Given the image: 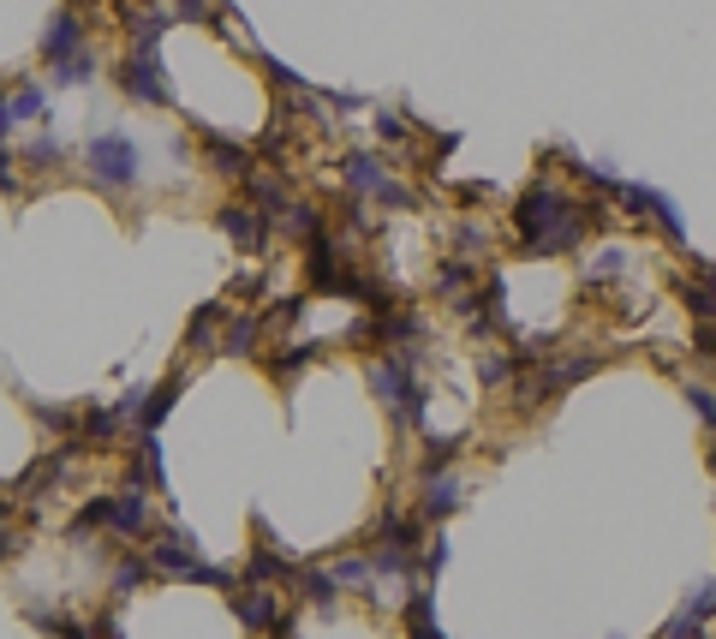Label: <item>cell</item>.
I'll return each instance as SVG.
<instances>
[{
    "instance_id": "cell-28",
    "label": "cell",
    "mask_w": 716,
    "mask_h": 639,
    "mask_svg": "<svg viewBox=\"0 0 716 639\" xmlns=\"http://www.w3.org/2000/svg\"><path fill=\"white\" fill-rule=\"evenodd\" d=\"M687 400H692V412H699V419L716 431V388L711 383H692V376H687Z\"/></svg>"
},
{
    "instance_id": "cell-5",
    "label": "cell",
    "mask_w": 716,
    "mask_h": 639,
    "mask_svg": "<svg viewBox=\"0 0 716 639\" xmlns=\"http://www.w3.org/2000/svg\"><path fill=\"white\" fill-rule=\"evenodd\" d=\"M78 49H90V18H84L78 7H60V13H48L42 37H36V54L54 66V61H66V54H78Z\"/></svg>"
},
{
    "instance_id": "cell-10",
    "label": "cell",
    "mask_w": 716,
    "mask_h": 639,
    "mask_svg": "<svg viewBox=\"0 0 716 639\" xmlns=\"http://www.w3.org/2000/svg\"><path fill=\"white\" fill-rule=\"evenodd\" d=\"M227 603H233L245 634H274V627H281V598H274L269 586H239Z\"/></svg>"
},
{
    "instance_id": "cell-24",
    "label": "cell",
    "mask_w": 716,
    "mask_h": 639,
    "mask_svg": "<svg viewBox=\"0 0 716 639\" xmlns=\"http://www.w3.org/2000/svg\"><path fill=\"white\" fill-rule=\"evenodd\" d=\"M520 365H525L520 353H501L496 347V353H484V359H477V376H484V388H508L513 376H520Z\"/></svg>"
},
{
    "instance_id": "cell-19",
    "label": "cell",
    "mask_w": 716,
    "mask_h": 639,
    "mask_svg": "<svg viewBox=\"0 0 716 639\" xmlns=\"http://www.w3.org/2000/svg\"><path fill=\"white\" fill-rule=\"evenodd\" d=\"M627 269H632V252H627V245H603V252H585L579 276L591 281V287H609V281H621Z\"/></svg>"
},
{
    "instance_id": "cell-7",
    "label": "cell",
    "mask_w": 716,
    "mask_h": 639,
    "mask_svg": "<svg viewBox=\"0 0 716 639\" xmlns=\"http://www.w3.org/2000/svg\"><path fill=\"white\" fill-rule=\"evenodd\" d=\"M215 228L227 233V240L239 245L245 257H263V245H269L274 221H263L251 204H239V197H227V204H215Z\"/></svg>"
},
{
    "instance_id": "cell-27",
    "label": "cell",
    "mask_w": 716,
    "mask_h": 639,
    "mask_svg": "<svg viewBox=\"0 0 716 639\" xmlns=\"http://www.w3.org/2000/svg\"><path fill=\"white\" fill-rule=\"evenodd\" d=\"M680 615H687L692 627H704L716 615V586H699V591H687V598H680Z\"/></svg>"
},
{
    "instance_id": "cell-39",
    "label": "cell",
    "mask_w": 716,
    "mask_h": 639,
    "mask_svg": "<svg viewBox=\"0 0 716 639\" xmlns=\"http://www.w3.org/2000/svg\"><path fill=\"white\" fill-rule=\"evenodd\" d=\"M692 639H711V634H692Z\"/></svg>"
},
{
    "instance_id": "cell-13",
    "label": "cell",
    "mask_w": 716,
    "mask_h": 639,
    "mask_svg": "<svg viewBox=\"0 0 716 639\" xmlns=\"http://www.w3.org/2000/svg\"><path fill=\"white\" fill-rule=\"evenodd\" d=\"M221 329H227V305H221V299H209V305H197V311H191L186 341H179V347H186L191 359H197V353L221 347Z\"/></svg>"
},
{
    "instance_id": "cell-2",
    "label": "cell",
    "mask_w": 716,
    "mask_h": 639,
    "mask_svg": "<svg viewBox=\"0 0 716 639\" xmlns=\"http://www.w3.org/2000/svg\"><path fill=\"white\" fill-rule=\"evenodd\" d=\"M78 168H84L90 186H102L107 197H119V192H138L143 150H138V138H126V132H95L90 144L78 150Z\"/></svg>"
},
{
    "instance_id": "cell-36",
    "label": "cell",
    "mask_w": 716,
    "mask_h": 639,
    "mask_svg": "<svg viewBox=\"0 0 716 639\" xmlns=\"http://www.w3.org/2000/svg\"><path fill=\"white\" fill-rule=\"evenodd\" d=\"M95 639H126L119 634V615H102V622H95Z\"/></svg>"
},
{
    "instance_id": "cell-32",
    "label": "cell",
    "mask_w": 716,
    "mask_h": 639,
    "mask_svg": "<svg viewBox=\"0 0 716 639\" xmlns=\"http://www.w3.org/2000/svg\"><path fill=\"white\" fill-rule=\"evenodd\" d=\"M692 353H699V359H716V323H692Z\"/></svg>"
},
{
    "instance_id": "cell-21",
    "label": "cell",
    "mask_w": 716,
    "mask_h": 639,
    "mask_svg": "<svg viewBox=\"0 0 716 639\" xmlns=\"http://www.w3.org/2000/svg\"><path fill=\"white\" fill-rule=\"evenodd\" d=\"M95 73H102V54H95V49H78V54H66V61H54V85L60 90L95 85Z\"/></svg>"
},
{
    "instance_id": "cell-3",
    "label": "cell",
    "mask_w": 716,
    "mask_h": 639,
    "mask_svg": "<svg viewBox=\"0 0 716 639\" xmlns=\"http://www.w3.org/2000/svg\"><path fill=\"white\" fill-rule=\"evenodd\" d=\"M114 85H119V97H126V102H143V108H167V102H174L162 49H126L114 61Z\"/></svg>"
},
{
    "instance_id": "cell-17",
    "label": "cell",
    "mask_w": 716,
    "mask_h": 639,
    "mask_svg": "<svg viewBox=\"0 0 716 639\" xmlns=\"http://www.w3.org/2000/svg\"><path fill=\"white\" fill-rule=\"evenodd\" d=\"M257 347H263V311H239V317H227V329H221V353H233V359H257Z\"/></svg>"
},
{
    "instance_id": "cell-26",
    "label": "cell",
    "mask_w": 716,
    "mask_h": 639,
    "mask_svg": "<svg viewBox=\"0 0 716 639\" xmlns=\"http://www.w3.org/2000/svg\"><path fill=\"white\" fill-rule=\"evenodd\" d=\"M680 299H687L692 323H716V287H704V281H687V287H680Z\"/></svg>"
},
{
    "instance_id": "cell-9",
    "label": "cell",
    "mask_w": 716,
    "mask_h": 639,
    "mask_svg": "<svg viewBox=\"0 0 716 639\" xmlns=\"http://www.w3.org/2000/svg\"><path fill=\"white\" fill-rule=\"evenodd\" d=\"M341 180H346V192H353L358 204H382V192L394 186V168L376 156V150H353V156L341 162Z\"/></svg>"
},
{
    "instance_id": "cell-16",
    "label": "cell",
    "mask_w": 716,
    "mask_h": 639,
    "mask_svg": "<svg viewBox=\"0 0 716 639\" xmlns=\"http://www.w3.org/2000/svg\"><path fill=\"white\" fill-rule=\"evenodd\" d=\"M7 102H12V120L18 126H48V85H36V78H12Z\"/></svg>"
},
{
    "instance_id": "cell-4",
    "label": "cell",
    "mask_w": 716,
    "mask_h": 639,
    "mask_svg": "<svg viewBox=\"0 0 716 639\" xmlns=\"http://www.w3.org/2000/svg\"><path fill=\"white\" fill-rule=\"evenodd\" d=\"M609 197H615V204H627V216L651 221V228L663 233L668 245H687V228H680V209H675V197H668V192H656V186H639V180H621Z\"/></svg>"
},
{
    "instance_id": "cell-20",
    "label": "cell",
    "mask_w": 716,
    "mask_h": 639,
    "mask_svg": "<svg viewBox=\"0 0 716 639\" xmlns=\"http://www.w3.org/2000/svg\"><path fill=\"white\" fill-rule=\"evenodd\" d=\"M400 615H406V639H442V627H436V591H430V586H418L412 598L400 603Z\"/></svg>"
},
{
    "instance_id": "cell-30",
    "label": "cell",
    "mask_w": 716,
    "mask_h": 639,
    "mask_svg": "<svg viewBox=\"0 0 716 639\" xmlns=\"http://www.w3.org/2000/svg\"><path fill=\"white\" fill-rule=\"evenodd\" d=\"M174 7V18H186V25H215V0H167Z\"/></svg>"
},
{
    "instance_id": "cell-1",
    "label": "cell",
    "mask_w": 716,
    "mask_h": 639,
    "mask_svg": "<svg viewBox=\"0 0 716 639\" xmlns=\"http://www.w3.org/2000/svg\"><path fill=\"white\" fill-rule=\"evenodd\" d=\"M609 221V204H597V197L573 192V186L561 180H532L520 197H513V240H520L525 257H561L573 252V245L585 240L591 228H603Z\"/></svg>"
},
{
    "instance_id": "cell-14",
    "label": "cell",
    "mask_w": 716,
    "mask_h": 639,
    "mask_svg": "<svg viewBox=\"0 0 716 639\" xmlns=\"http://www.w3.org/2000/svg\"><path fill=\"white\" fill-rule=\"evenodd\" d=\"M245 192H251V209H257L263 221H281L286 216V204H293V192H286V180L274 168H257L245 180Z\"/></svg>"
},
{
    "instance_id": "cell-22",
    "label": "cell",
    "mask_w": 716,
    "mask_h": 639,
    "mask_svg": "<svg viewBox=\"0 0 716 639\" xmlns=\"http://www.w3.org/2000/svg\"><path fill=\"white\" fill-rule=\"evenodd\" d=\"M298 598H310L317 610H334V598H341V579L329 574V567H298Z\"/></svg>"
},
{
    "instance_id": "cell-34",
    "label": "cell",
    "mask_w": 716,
    "mask_h": 639,
    "mask_svg": "<svg viewBox=\"0 0 716 639\" xmlns=\"http://www.w3.org/2000/svg\"><path fill=\"white\" fill-rule=\"evenodd\" d=\"M442 567H448V544H442V538H430V544H424V574L436 579Z\"/></svg>"
},
{
    "instance_id": "cell-25",
    "label": "cell",
    "mask_w": 716,
    "mask_h": 639,
    "mask_svg": "<svg viewBox=\"0 0 716 639\" xmlns=\"http://www.w3.org/2000/svg\"><path fill=\"white\" fill-rule=\"evenodd\" d=\"M143 579H155V574H150V562H143L138 550H126V555H119V562H114V574H107V586H114L119 598H131V591L143 586Z\"/></svg>"
},
{
    "instance_id": "cell-6",
    "label": "cell",
    "mask_w": 716,
    "mask_h": 639,
    "mask_svg": "<svg viewBox=\"0 0 716 639\" xmlns=\"http://www.w3.org/2000/svg\"><path fill=\"white\" fill-rule=\"evenodd\" d=\"M465 502V478L460 472H418V520H424V526H442V520L453 514V508Z\"/></svg>"
},
{
    "instance_id": "cell-33",
    "label": "cell",
    "mask_w": 716,
    "mask_h": 639,
    "mask_svg": "<svg viewBox=\"0 0 716 639\" xmlns=\"http://www.w3.org/2000/svg\"><path fill=\"white\" fill-rule=\"evenodd\" d=\"M376 132H382V144H406V120L400 114H376Z\"/></svg>"
},
{
    "instance_id": "cell-23",
    "label": "cell",
    "mask_w": 716,
    "mask_h": 639,
    "mask_svg": "<svg viewBox=\"0 0 716 639\" xmlns=\"http://www.w3.org/2000/svg\"><path fill=\"white\" fill-rule=\"evenodd\" d=\"M329 574L341 579V591H370V586H376V567H370V555H334Z\"/></svg>"
},
{
    "instance_id": "cell-11",
    "label": "cell",
    "mask_w": 716,
    "mask_h": 639,
    "mask_svg": "<svg viewBox=\"0 0 716 639\" xmlns=\"http://www.w3.org/2000/svg\"><path fill=\"white\" fill-rule=\"evenodd\" d=\"M197 132H203V162H209L221 180H239V186H245L251 174H257V156H251L245 144H233V138L209 132V126H197Z\"/></svg>"
},
{
    "instance_id": "cell-12",
    "label": "cell",
    "mask_w": 716,
    "mask_h": 639,
    "mask_svg": "<svg viewBox=\"0 0 716 639\" xmlns=\"http://www.w3.org/2000/svg\"><path fill=\"white\" fill-rule=\"evenodd\" d=\"M186 383H191V371H174V376H162V383L150 388V395H143V412H138V424H131V431L138 436H155L167 424V412H174V400L186 395Z\"/></svg>"
},
{
    "instance_id": "cell-8",
    "label": "cell",
    "mask_w": 716,
    "mask_h": 639,
    "mask_svg": "<svg viewBox=\"0 0 716 639\" xmlns=\"http://www.w3.org/2000/svg\"><path fill=\"white\" fill-rule=\"evenodd\" d=\"M143 562H150V574H167V579H197V544L186 538V532H155L150 544H143Z\"/></svg>"
},
{
    "instance_id": "cell-18",
    "label": "cell",
    "mask_w": 716,
    "mask_h": 639,
    "mask_svg": "<svg viewBox=\"0 0 716 639\" xmlns=\"http://www.w3.org/2000/svg\"><path fill=\"white\" fill-rule=\"evenodd\" d=\"M18 168H24V174H60V168H66V144H60L54 132H36V138H24V150H18Z\"/></svg>"
},
{
    "instance_id": "cell-31",
    "label": "cell",
    "mask_w": 716,
    "mask_h": 639,
    "mask_svg": "<svg viewBox=\"0 0 716 639\" xmlns=\"http://www.w3.org/2000/svg\"><path fill=\"white\" fill-rule=\"evenodd\" d=\"M18 180H24L18 150H12V144H0V192H18Z\"/></svg>"
},
{
    "instance_id": "cell-15",
    "label": "cell",
    "mask_w": 716,
    "mask_h": 639,
    "mask_svg": "<svg viewBox=\"0 0 716 639\" xmlns=\"http://www.w3.org/2000/svg\"><path fill=\"white\" fill-rule=\"evenodd\" d=\"M274 228H281L286 240L310 245V240H322V233H329V209H322V204H305V197H293V204H286V216L274 221Z\"/></svg>"
},
{
    "instance_id": "cell-29",
    "label": "cell",
    "mask_w": 716,
    "mask_h": 639,
    "mask_svg": "<svg viewBox=\"0 0 716 639\" xmlns=\"http://www.w3.org/2000/svg\"><path fill=\"white\" fill-rule=\"evenodd\" d=\"M310 353H317V347H281V359H269V371L281 376V383H293L298 365H310Z\"/></svg>"
},
{
    "instance_id": "cell-37",
    "label": "cell",
    "mask_w": 716,
    "mask_h": 639,
    "mask_svg": "<svg viewBox=\"0 0 716 639\" xmlns=\"http://www.w3.org/2000/svg\"><path fill=\"white\" fill-rule=\"evenodd\" d=\"M12 555H18V538H12V526L0 532V562H12Z\"/></svg>"
},
{
    "instance_id": "cell-38",
    "label": "cell",
    "mask_w": 716,
    "mask_h": 639,
    "mask_svg": "<svg viewBox=\"0 0 716 639\" xmlns=\"http://www.w3.org/2000/svg\"><path fill=\"white\" fill-rule=\"evenodd\" d=\"M7 520H12V502H0V532H7Z\"/></svg>"
},
{
    "instance_id": "cell-35",
    "label": "cell",
    "mask_w": 716,
    "mask_h": 639,
    "mask_svg": "<svg viewBox=\"0 0 716 639\" xmlns=\"http://www.w3.org/2000/svg\"><path fill=\"white\" fill-rule=\"evenodd\" d=\"M12 132H18V120H12V102H7V90H0V144H12Z\"/></svg>"
}]
</instances>
